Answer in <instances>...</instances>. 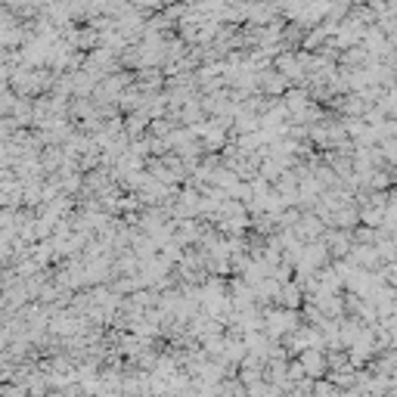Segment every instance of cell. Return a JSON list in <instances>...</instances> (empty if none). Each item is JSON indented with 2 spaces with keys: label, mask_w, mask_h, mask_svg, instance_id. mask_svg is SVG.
I'll list each match as a JSON object with an SVG mask.
<instances>
[{
  "label": "cell",
  "mask_w": 397,
  "mask_h": 397,
  "mask_svg": "<svg viewBox=\"0 0 397 397\" xmlns=\"http://www.w3.org/2000/svg\"><path fill=\"white\" fill-rule=\"evenodd\" d=\"M301 369L308 376H323V369H326V357H323V351H317V348H308L301 354Z\"/></svg>",
  "instance_id": "6da1fadb"
}]
</instances>
